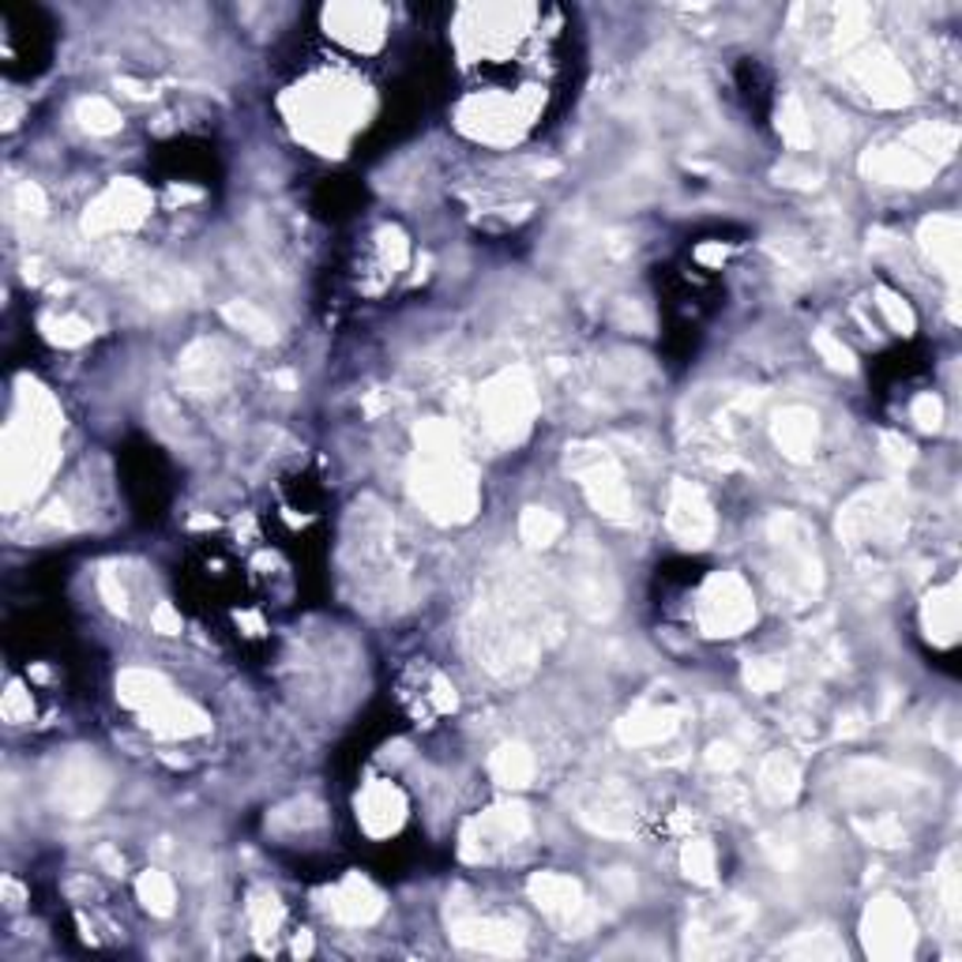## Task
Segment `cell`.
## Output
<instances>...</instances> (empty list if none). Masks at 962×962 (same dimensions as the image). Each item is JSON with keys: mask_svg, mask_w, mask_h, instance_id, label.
<instances>
[{"mask_svg": "<svg viewBox=\"0 0 962 962\" xmlns=\"http://www.w3.org/2000/svg\"><path fill=\"white\" fill-rule=\"evenodd\" d=\"M83 339H87V324H79V320H61V324H57V343L76 346Z\"/></svg>", "mask_w": 962, "mask_h": 962, "instance_id": "cell-34", "label": "cell"}, {"mask_svg": "<svg viewBox=\"0 0 962 962\" xmlns=\"http://www.w3.org/2000/svg\"><path fill=\"white\" fill-rule=\"evenodd\" d=\"M865 170L880 181H891V185H925L929 173H932V162L925 155H918L914 147L902 151V147H891V151H880L872 155L865 162Z\"/></svg>", "mask_w": 962, "mask_h": 962, "instance_id": "cell-10", "label": "cell"}, {"mask_svg": "<svg viewBox=\"0 0 962 962\" xmlns=\"http://www.w3.org/2000/svg\"><path fill=\"white\" fill-rule=\"evenodd\" d=\"M19 207H23L27 215H42V211H46L42 188H38V185H23V188H19Z\"/></svg>", "mask_w": 962, "mask_h": 962, "instance_id": "cell-32", "label": "cell"}, {"mask_svg": "<svg viewBox=\"0 0 962 962\" xmlns=\"http://www.w3.org/2000/svg\"><path fill=\"white\" fill-rule=\"evenodd\" d=\"M331 914L346 921V925H369V921L384 914V899L373 884L350 876L346 884L331 891Z\"/></svg>", "mask_w": 962, "mask_h": 962, "instance_id": "cell-8", "label": "cell"}, {"mask_svg": "<svg viewBox=\"0 0 962 962\" xmlns=\"http://www.w3.org/2000/svg\"><path fill=\"white\" fill-rule=\"evenodd\" d=\"M816 350L827 357V365L831 369H842V373H850L854 369V354L846 350V346H842L835 335H827V331H820L816 335Z\"/></svg>", "mask_w": 962, "mask_h": 962, "instance_id": "cell-28", "label": "cell"}, {"mask_svg": "<svg viewBox=\"0 0 962 962\" xmlns=\"http://www.w3.org/2000/svg\"><path fill=\"white\" fill-rule=\"evenodd\" d=\"M249 914H252L256 936H271V932L279 929V902H275V895H256Z\"/></svg>", "mask_w": 962, "mask_h": 962, "instance_id": "cell-26", "label": "cell"}, {"mask_svg": "<svg viewBox=\"0 0 962 962\" xmlns=\"http://www.w3.org/2000/svg\"><path fill=\"white\" fill-rule=\"evenodd\" d=\"M147 726H155L158 733H166V737H188V733H204L207 718H204V711L192 707V703L166 696L158 707L147 711Z\"/></svg>", "mask_w": 962, "mask_h": 962, "instance_id": "cell-14", "label": "cell"}, {"mask_svg": "<svg viewBox=\"0 0 962 962\" xmlns=\"http://www.w3.org/2000/svg\"><path fill=\"white\" fill-rule=\"evenodd\" d=\"M98 793H102V778L95 775V763H87V760L68 763L61 775V786H57V801H61L65 809H72L76 816H83V812H91L98 805Z\"/></svg>", "mask_w": 962, "mask_h": 962, "instance_id": "cell-12", "label": "cell"}, {"mask_svg": "<svg viewBox=\"0 0 962 962\" xmlns=\"http://www.w3.org/2000/svg\"><path fill=\"white\" fill-rule=\"evenodd\" d=\"M482 406H485V418H489V429L512 436V429L527 425L530 418V406H534L530 384L523 380V373H504L482 391Z\"/></svg>", "mask_w": 962, "mask_h": 962, "instance_id": "cell-4", "label": "cell"}, {"mask_svg": "<svg viewBox=\"0 0 962 962\" xmlns=\"http://www.w3.org/2000/svg\"><path fill=\"white\" fill-rule=\"evenodd\" d=\"M745 681L752 684V688L756 692H771V688H778L782 681H786V670L778 666V662H752V666L745 670Z\"/></svg>", "mask_w": 962, "mask_h": 962, "instance_id": "cell-27", "label": "cell"}, {"mask_svg": "<svg viewBox=\"0 0 962 962\" xmlns=\"http://www.w3.org/2000/svg\"><path fill=\"white\" fill-rule=\"evenodd\" d=\"M775 440L790 459H809L812 448H816V414L801 410V406L782 410L775 422Z\"/></svg>", "mask_w": 962, "mask_h": 962, "instance_id": "cell-13", "label": "cell"}, {"mask_svg": "<svg viewBox=\"0 0 962 962\" xmlns=\"http://www.w3.org/2000/svg\"><path fill=\"white\" fill-rule=\"evenodd\" d=\"M568 463H572L575 478L587 485L594 508H598L602 515H609V519H624V515H628V508H632L628 489L621 485L617 463H613L606 452L602 448H575Z\"/></svg>", "mask_w": 962, "mask_h": 962, "instance_id": "cell-2", "label": "cell"}, {"mask_svg": "<svg viewBox=\"0 0 962 962\" xmlns=\"http://www.w3.org/2000/svg\"><path fill=\"white\" fill-rule=\"evenodd\" d=\"M519 925L504 918H466L455 921V940L466 948H482V951H512L519 944Z\"/></svg>", "mask_w": 962, "mask_h": 962, "instance_id": "cell-11", "label": "cell"}, {"mask_svg": "<svg viewBox=\"0 0 962 962\" xmlns=\"http://www.w3.org/2000/svg\"><path fill=\"white\" fill-rule=\"evenodd\" d=\"M530 899L542 906V914H549L553 921H572L583 910V891L572 876H561V872H542V876L530 880Z\"/></svg>", "mask_w": 962, "mask_h": 962, "instance_id": "cell-7", "label": "cell"}, {"mask_svg": "<svg viewBox=\"0 0 962 962\" xmlns=\"http://www.w3.org/2000/svg\"><path fill=\"white\" fill-rule=\"evenodd\" d=\"M357 816H361L369 835H391L403 820L399 790H395L391 782H376V786L365 790L361 801H357Z\"/></svg>", "mask_w": 962, "mask_h": 962, "instance_id": "cell-9", "label": "cell"}, {"mask_svg": "<svg viewBox=\"0 0 962 962\" xmlns=\"http://www.w3.org/2000/svg\"><path fill=\"white\" fill-rule=\"evenodd\" d=\"M79 121L91 128V132L106 136V132H117L121 117H117V109L109 106L106 98H87V102H79Z\"/></svg>", "mask_w": 962, "mask_h": 962, "instance_id": "cell-24", "label": "cell"}, {"mask_svg": "<svg viewBox=\"0 0 962 962\" xmlns=\"http://www.w3.org/2000/svg\"><path fill=\"white\" fill-rule=\"evenodd\" d=\"M865 944L876 959H906L914 951V921L895 899H880L865 914Z\"/></svg>", "mask_w": 962, "mask_h": 962, "instance_id": "cell-3", "label": "cell"}, {"mask_svg": "<svg viewBox=\"0 0 962 962\" xmlns=\"http://www.w3.org/2000/svg\"><path fill=\"white\" fill-rule=\"evenodd\" d=\"M151 621H155V632H162V636H173V632H181V617H177L173 606H166V602L155 609Z\"/></svg>", "mask_w": 962, "mask_h": 962, "instance_id": "cell-31", "label": "cell"}, {"mask_svg": "<svg viewBox=\"0 0 962 962\" xmlns=\"http://www.w3.org/2000/svg\"><path fill=\"white\" fill-rule=\"evenodd\" d=\"M876 297H880V313L887 316V324L895 327V331H902V335L914 331V313H910V305L902 301V297H895L891 290H880Z\"/></svg>", "mask_w": 962, "mask_h": 962, "instance_id": "cell-25", "label": "cell"}, {"mask_svg": "<svg viewBox=\"0 0 962 962\" xmlns=\"http://www.w3.org/2000/svg\"><path fill=\"white\" fill-rule=\"evenodd\" d=\"M117 688H121V700L128 703V707H136V711H151V707H158V703H162L166 696H173L170 692V684H166L162 677H158V673H151V670H125L121 673V681H117Z\"/></svg>", "mask_w": 962, "mask_h": 962, "instance_id": "cell-15", "label": "cell"}, {"mask_svg": "<svg viewBox=\"0 0 962 962\" xmlns=\"http://www.w3.org/2000/svg\"><path fill=\"white\" fill-rule=\"evenodd\" d=\"M147 211V192L140 185L121 181L113 185L109 192L91 207L87 215V230H113V226H132L140 222V215Z\"/></svg>", "mask_w": 962, "mask_h": 962, "instance_id": "cell-6", "label": "cell"}, {"mask_svg": "<svg viewBox=\"0 0 962 962\" xmlns=\"http://www.w3.org/2000/svg\"><path fill=\"white\" fill-rule=\"evenodd\" d=\"M27 714H31V703L23 700V692L16 688H8V696H4V718L8 722H19V718H27Z\"/></svg>", "mask_w": 962, "mask_h": 962, "instance_id": "cell-30", "label": "cell"}, {"mask_svg": "<svg viewBox=\"0 0 962 962\" xmlns=\"http://www.w3.org/2000/svg\"><path fill=\"white\" fill-rule=\"evenodd\" d=\"M752 617H756V606H752V594L737 575H714L711 587L703 591V606H700V621L711 636H737L741 628H748Z\"/></svg>", "mask_w": 962, "mask_h": 962, "instance_id": "cell-1", "label": "cell"}, {"mask_svg": "<svg viewBox=\"0 0 962 962\" xmlns=\"http://www.w3.org/2000/svg\"><path fill=\"white\" fill-rule=\"evenodd\" d=\"M561 530H564L561 515H553L545 508H527V512H523V519H519L523 542H530V545H553L561 538Z\"/></svg>", "mask_w": 962, "mask_h": 962, "instance_id": "cell-20", "label": "cell"}, {"mask_svg": "<svg viewBox=\"0 0 962 962\" xmlns=\"http://www.w3.org/2000/svg\"><path fill=\"white\" fill-rule=\"evenodd\" d=\"M136 891H140V902L151 910V914L166 918L173 910V884H170V876H166V872H155V869L143 872Z\"/></svg>", "mask_w": 962, "mask_h": 962, "instance_id": "cell-21", "label": "cell"}, {"mask_svg": "<svg viewBox=\"0 0 962 962\" xmlns=\"http://www.w3.org/2000/svg\"><path fill=\"white\" fill-rule=\"evenodd\" d=\"M681 865L692 880H696V884H711L714 880V850L703 839H692L681 854Z\"/></svg>", "mask_w": 962, "mask_h": 962, "instance_id": "cell-23", "label": "cell"}, {"mask_svg": "<svg viewBox=\"0 0 962 962\" xmlns=\"http://www.w3.org/2000/svg\"><path fill=\"white\" fill-rule=\"evenodd\" d=\"M914 422H918L925 433L940 429V422H944V406H940L936 395H921V399L914 403Z\"/></svg>", "mask_w": 962, "mask_h": 962, "instance_id": "cell-29", "label": "cell"}, {"mask_svg": "<svg viewBox=\"0 0 962 962\" xmlns=\"http://www.w3.org/2000/svg\"><path fill=\"white\" fill-rule=\"evenodd\" d=\"M797 782L801 775L790 756H782V752L767 756V763H763V771H760V793L771 805H790L793 793H797Z\"/></svg>", "mask_w": 962, "mask_h": 962, "instance_id": "cell-16", "label": "cell"}, {"mask_svg": "<svg viewBox=\"0 0 962 962\" xmlns=\"http://www.w3.org/2000/svg\"><path fill=\"white\" fill-rule=\"evenodd\" d=\"M673 718H677L673 711L643 707L621 722V737L628 741V745H651V741H662L673 730Z\"/></svg>", "mask_w": 962, "mask_h": 962, "instance_id": "cell-18", "label": "cell"}, {"mask_svg": "<svg viewBox=\"0 0 962 962\" xmlns=\"http://www.w3.org/2000/svg\"><path fill=\"white\" fill-rule=\"evenodd\" d=\"M489 771L500 786H527L534 778V756L523 745H504L497 756H493Z\"/></svg>", "mask_w": 962, "mask_h": 962, "instance_id": "cell-19", "label": "cell"}, {"mask_svg": "<svg viewBox=\"0 0 962 962\" xmlns=\"http://www.w3.org/2000/svg\"><path fill=\"white\" fill-rule=\"evenodd\" d=\"M226 320L237 324L245 335H252V339H260V343H271V339H275L271 316H264L260 309H252V305H245V301L226 305Z\"/></svg>", "mask_w": 962, "mask_h": 962, "instance_id": "cell-22", "label": "cell"}, {"mask_svg": "<svg viewBox=\"0 0 962 962\" xmlns=\"http://www.w3.org/2000/svg\"><path fill=\"white\" fill-rule=\"evenodd\" d=\"M737 760H741V756H737V748H733V745H714V748H711V763H714V767H726V771H730V767H737Z\"/></svg>", "mask_w": 962, "mask_h": 962, "instance_id": "cell-35", "label": "cell"}, {"mask_svg": "<svg viewBox=\"0 0 962 962\" xmlns=\"http://www.w3.org/2000/svg\"><path fill=\"white\" fill-rule=\"evenodd\" d=\"M921 241H925L932 260L944 267L948 275H955V267H959V222L955 218L940 215V218H932V222H925Z\"/></svg>", "mask_w": 962, "mask_h": 962, "instance_id": "cell-17", "label": "cell"}, {"mask_svg": "<svg viewBox=\"0 0 962 962\" xmlns=\"http://www.w3.org/2000/svg\"><path fill=\"white\" fill-rule=\"evenodd\" d=\"M102 594H106L109 609H117V613H125V609H128V594H125V587H117L113 575H102Z\"/></svg>", "mask_w": 962, "mask_h": 962, "instance_id": "cell-33", "label": "cell"}, {"mask_svg": "<svg viewBox=\"0 0 962 962\" xmlns=\"http://www.w3.org/2000/svg\"><path fill=\"white\" fill-rule=\"evenodd\" d=\"M666 523H670V530L677 534L684 545H707L711 530H714V515H711L707 497H703L696 485H688V482L673 485Z\"/></svg>", "mask_w": 962, "mask_h": 962, "instance_id": "cell-5", "label": "cell"}]
</instances>
